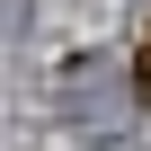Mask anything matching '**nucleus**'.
<instances>
[{
	"label": "nucleus",
	"mask_w": 151,
	"mask_h": 151,
	"mask_svg": "<svg viewBox=\"0 0 151 151\" xmlns=\"http://www.w3.org/2000/svg\"><path fill=\"white\" fill-rule=\"evenodd\" d=\"M133 89L151 98V27H142V53H133Z\"/></svg>",
	"instance_id": "3"
},
{
	"label": "nucleus",
	"mask_w": 151,
	"mask_h": 151,
	"mask_svg": "<svg viewBox=\"0 0 151 151\" xmlns=\"http://www.w3.org/2000/svg\"><path fill=\"white\" fill-rule=\"evenodd\" d=\"M27 18H36V0H0V45H9V36H27Z\"/></svg>",
	"instance_id": "2"
},
{
	"label": "nucleus",
	"mask_w": 151,
	"mask_h": 151,
	"mask_svg": "<svg viewBox=\"0 0 151 151\" xmlns=\"http://www.w3.org/2000/svg\"><path fill=\"white\" fill-rule=\"evenodd\" d=\"M116 98H124V89H116L107 53H80V62L62 71V116L80 124V133H116V124H124V116H116Z\"/></svg>",
	"instance_id": "1"
}]
</instances>
